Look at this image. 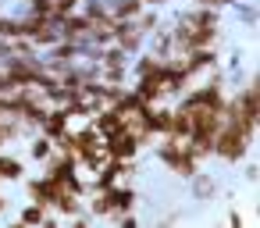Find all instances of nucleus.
Listing matches in <instances>:
<instances>
[{
	"label": "nucleus",
	"instance_id": "nucleus-1",
	"mask_svg": "<svg viewBox=\"0 0 260 228\" xmlns=\"http://www.w3.org/2000/svg\"><path fill=\"white\" fill-rule=\"evenodd\" d=\"M253 143H256V132H249L246 125L224 118V121H221V132H217V139H214V157H217L221 164H228V168H239V164L253 153Z\"/></svg>",
	"mask_w": 260,
	"mask_h": 228
},
{
	"label": "nucleus",
	"instance_id": "nucleus-2",
	"mask_svg": "<svg viewBox=\"0 0 260 228\" xmlns=\"http://www.w3.org/2000/svg\"><path fill=\"white\" fill-rule=\"evenodd\" d=\"M153 157H157L175 178H185V182L203 168V160L189 150V143H185V139H175V136H160V139H153Z\"/></svg>",
	"mask_w": 260,
	"mask_h": 228
},
{
	"label": "nucleus",
	"instance_id": "nucleus-3",
	"mask_svg": "<svg viewBox=\"0 0 260 228\" xmlns=\"http://www.w3.org/2000/svg\"><path fill=\"white\" fill-rule=\"evenodd\" d=\"M104 150H107V157H118V160H139L146 146H143V139H139L136 132L118 128V132H111V136H104Z\"/></svg>",
	"mask_w": 260,
	"mask_h": 228
},
{
	"label": "nucleus",
	"instance_id": "nucleus-4",
	"mask_svg": "<svg viewBox=\"0 0 260 228\" xmlns=\"http://www.w3.org/2000/svg\"><path fill=\"white\" fill-rule=\"evenodd\" d=\"M22 189H25V196L32 200V203H40V207H54V200L61 196V182H54V178H47V175H36V178H22Z\"/></svg>",
	"mask_w": 260,
	"mask_h": 228
},
{
	"label": "nucleus",
	"instance_id": "nucleus-5",
	"mask_svg": "<svg viewBox=\"0 0 260 228\" xmlns=\"http://www.w3.org/2000/svg\"><path fill=\"white\" fill-rule=\"evenodd\" d=\"M72 128V114L61 107V104H50V111L43 114V121H40V132L43 136H50V139H57L61 132H68Z\"/></svg>",
	"mask_w": 260,
	"mask_h": 228
},
{
	"label": "nucleus",
	"instance_id": "nucleus-6",
	"mask_svg": "<svg viewBox=\"0 0 260 228\" xmlns=\"http://www.w3.org/2000/svg\"><path fill=\"white\" fill-rule=\"evenodd\" d=\"M22 178H25V160L4 146V150H0V185H15Z\"/></svg>",
	"mask_w": 260,
	"mask_h": 228
},
{
	"label": "nucleus",
	"instance_id": "nucleus-7",
	"mask_svg": "<svg viewBox=\"0 0 260 228\" xmlns=\"http://www.w3.org/2000/svg\"><path fill=\"white\" fill-rule=\"evenodd\" d=\"M25 143H29V146H25V157H29V160H36V164H43V160L54 153V139H50V136H43V132H32Z\"/></svg>",
	"mask_w": 260,
	"mask_h": 228
},
{
	"label": "nucleus",
	"instance_id": "nucleus-8",
	"mask_svg": "<svg viewBox=\"0 0 260 228\" xmlns=\"http://www.w3.org/2000/svg\"><path fill=\"white\" fill-rule=\"evenodd\" d=\"M189 185H192V196H196L200 203H207V200H214V196H217V182H214V175H207L203 168L189 178Z\"/></svg>",
	"mask_w": 260,
	"mask_h": 228
},
{
	"label": "nucleus",
	"instance_id": "nucleus-9",
	"mask_svg": "<svg viewBox=\"0 0 260 228\" xmlns=\"http://www.w3.org/2000/svg\"><path fill=\"white\" fill-rule=\"evenodd\" d=\"M43 217H47V207H40V203H32V200H29V203L18 210V217H15V221H18V224H43Z\"/></svg>",
	"mask_w": 260,
	"mask_h": 228
},
{
	"label": "nucleus",
	"instance_id": "nucleus-10",
	"mask_svg": "<svg viewBox=\"0 0 260 228\" xmlns=\"http://www.w3.org/2000/svg\"><path fill=\"white\" fill-rule=\"evenodd\" d=\"M228 8H235V18H242L246 25H256V4L253 0H232Z\"/></svg>",
	"mask_w": 260,
	"mask_h": 228
},
{
	"label": "nucleus",
	"instance_id": "nucleus-11",
	"mask_svg": "<svg viewBox=\"0 0 260 228\" xmlns=\"http://www.w3.org/2000/svg\"><path fill=\"white\" fill-rule=\"evenodd\" d=\"M0 93H8V75H4V64H0Z\"/></svg>",
	"mask_w": 260,
	"mask_h": 228
}]
</instances>
